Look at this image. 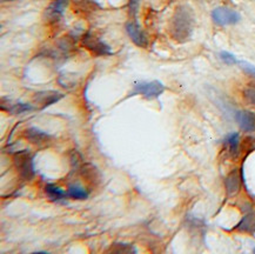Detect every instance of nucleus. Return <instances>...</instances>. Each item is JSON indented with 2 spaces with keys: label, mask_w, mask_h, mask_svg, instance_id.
Listing matches in <instances>:
<instances>
[{
  "label": "nucleus",
  "mask_w": 255,
  "mask_h": 254,
  "mask_svg": "<svg viewBox=\"0 0 255 254\" xmlns=\"http://www.w3.org/2000/svg\"><path fill=\"white\" fill-rule=\"evenodd\" d=\"M193 13L190 7L179 6L170 20V33L172 38L179 42H184L190 38L193 31Z\"/></svg>",
  "instance_id": "f257e3e1"
},
{
  "label": "nucleus",
  "mask_w": 255,
  "mask_h": 254,
  "mask_svg": "<svg viewBox=\"0 0 255 254\" xmlns=\"http://www.w3.org/2000/svg\"><path fill=\"white\" fill-rule=\"evenodd\" d=\"M14 166H16L17 171H18L22 180H31L36 174L33 158H32L31 153L27 151L16 153V155H14Z\"/></svg>",
  "instance_id": "f03ea898"
},
{
  "label": "nucleus",
  "mask_w": 255,
  "mask_h": 254,
  "mask_svg": "<svg viewBox=\"0 0 255 254\" xmlns=\"http://www.w3.org/2000/svg\"><path fill=\"white\" fill-rule=\"evenodd\" d=\"M165 91L164 84L158 82V80H153V82H139L134 85L133 88V94H140L146 99H153V98H158Z\"/></svg>",
  "instance_id": "7ed1b4c3"
},
{
  "label": "nucleus",
  "mask_w": 255,
  "mask_h": 254,
  "mask_svg": "<svg viewBox=\"0 0 255 254\" xmlns=\"http://www.w3.org/2000/svg\"><path fill=\"white\" fill-rule=\"evenodd\" d=\"M81 45H83L86 50L91 52V53H93L94 56L100 57L112 54L111 48H109L105 42H101L98 37H95L91 33H86L85 36L83 37V39H81Z\"/></svg>",
  "instance_id": "20e7f679"
},
{
  "label": "nucleus",
  "mask_w": 255,
  "mask_h": 254,
  "mask_svg": "<svg viewBox=\"0 0 255 254\" xmlns=\"http://www.w3.org/2000/svg\"><path fill=\"white\" fill-rule=\"evenodd\" d=\"M212 18H213L215 24L220 26H226L236 24V22L240 21L241 17H240V14L236 11L231 10V8L218 7L212 13Z\"/></svg>",
  "instance_id": "39448f33"
},
{
  "label": "nucleus",
  "mask_w": 255,
  "mask_h": 254,
  "mask_svg": "<svg viewBox=\"0 0 255 254\" xmlns=\"http://www.w3.org/2000/svg\"><path fill=\"white\" fill-rule=\"evenodd\" d=\"M126 31L127 33H128L129 38H131V40L135 45L141 48L149 47V37H147V34L145 33L137 24H134V22H128V24L126 25Z\"/></svg>",
  "instance_id": "423d86ee"
},
{
  "label": "nucleus",
  "mask_w": 255,
  "mask_h": 254,
  "mask_svg": "<svg viewBox=\"0 0 255 254\" xmlns=\"http://www.w3.org/2000/svg\"><path fill=\"white\" fill-rule=\"evenodd\" d=\"M64 94L57 91H44V92H38L33 97L34 103L38 104L42 108L51 106L52 104H56L59 102L60 99H63Z\"/></svg>",
  "instance_id": "0eeeda50"
},
{
  "label": "nucleus",
  "mask_w": 255,
  "mask_h": 254,
  "mask_svg": "<svg viewBox=\"0 0 255 254\" xmlns=\"http://www.w3.org/2000/svg\"><path fill=\"white\" fill-rule=\"evenodd\" d=\"M68 0H54L53 2L46 10L45 17L48 21L54 22L62 18L64 11L67 7Z\"/></svg>",
  "instance_id": "6e6552de"
},
{
  "label": "nucleus",
  "mask_w": 255,
  "mask_h": 254,
  "mask_svg": "<svg viewBox=\"0 0 255 254\" xmlns=\"http://www.w3.org/2000/svg\"><path fill=\"white\" fill-rule=\"evenodd\" d=\"M240 128L246 132L255 131V113L249 111H240L235 115Z\"/></svg>",
  "instance_id": "1a4fd4ad"
},
{
  "label": "nucleus",
  "mask_w": 255,
  "mask_h": 254,
  "mask_svg": "<svg viewBox=\"0 0 255 254\" xmlns=\"http://www.w3.org/2000/svg\"><path fill=\"white\" fill-rule=\"evenodd\" d=\"M25 137L30 143L34 144V145H42V144L50 141L51 137L47 133H45L42 129L37 128V127H30L26 129Z\"/></svg>",
  "instance_id": "9d476101"
},
{
  "label": "nucleus",
  "mask_w": 255,
  "mask_h": 254,
  "mask_svg": "<svg viewBox=\"0 0 255 254\" xmlns=\"http://www.w3.org/2000/svg\"><path fill=\"white\" fill-rule=\"evenodd\" d=\"M226 185V190H227L228 195H235L237 192L240 190V185H241V181H240V175L239 172L233 171L231 172L230 174L227 175L225 180Z\"/></svg>",
  "instance_id": "9b49d317"
},
{
  "label": "nucleus",
  "mask_w": 255,
  "mask_h": 254,
  "mask_svg": "<svg viewBox=\"0 0 255 254\" xmlns=\"http://www.w3.org/2000/svg\"><path fill=\"white\" fill-rule=\"evenodd\" d=\"M236 230L245 233L255 232V213H248L241 219V221L236 225Z\"/></svg>",
  "instance_id": "f8f14e48"
},
{
  "label": "nucleus",
  "mask_w": 255,
  "mask_h": 254,
  "mask_svg": "<svg viewBox=\"0 0 255 254\" xmlns=\"http://www.w3.org/2000/svg\"><path fill=\"white\" fill-rule=\"evenodd\" d=\"M239 134L237 133H231L226 137L225 139V146L227 147L228 152L231 153L232 157H235L239 153Z\"/></svg>",
  "instance_id": "ddd939ff"
},
{
  "label": "nucleus",
  "mask_w": 255,
  "mask_h": 254,
  "mask_svg": "<svg viewBox=\"0 0 255 254\" xmlns=\"http://www.w3.org/2000/svg\"><path fill=\"white\" fill-rule=\"evenodd\" d=\"M45 192H46V194L48 195V198L52 199V200H54V201L63 200V199L66 197V193L64 192V190L60 189V187H58L53 184L46 185Z\"/></svg>",
  "instance_id": "4468645a"
},
{
  "label": "nucleus",
  "mask_w": 255,
  "mask_h": 254,
  "mask_svg": "<svg viewBox=\"0 0 255 254\" xmlns=\"http://www.w3.org/2000/svg\"><path fill=\"white\" fill-rule=\"evenodd\" d=\"M2 109L6 112H10L11 114H20V113H24V112L32 111L33 107H32L30 104L11 103L10 105L6 106V107H2Z\"/></svg>",
  "instance_id": "2eb2a0df"
},
{
  "label": "nucleus",
  "mask_w": 255,
  "mask_h": 254,
  "mask_svg": "<svg viewBox=\"0 0 255 254\" xmlns=\"http://www.w3.org/2000/svg\"><path fill=\"white\" fill-rule=\"evenodd\" d=\"M68 195L71 198L75 199V200H84V199H86L88 197V193L86 192V190H84L81 186H78V185H72V186L68 189Z\"/></svg>",
  "instance_id": "dca6fc26"
},
{
  "label": "nucleus",
  "mask_w": 255,
  "mask_h": 254,
  "mask_svg": "<svg viewBox=\"0 0 255 254\" xmlns=\"http://www.w3.org/2000/svg\"><path fill=\"white\" fill-rule=\"evenodd\" d=\"M83 174H84V178L86 179V180H97V175L98 173L95 171V169H93V166L92 165H86L83 167Z\"/></svg>",
  "instance_id": "f3484780"
},
{
  "label": "nucleus",
  "mask_w": 255,
  "mask_h": 254,
  "mask_svg": "<svg viewBox=\"0 0 255 254\" xmlns=\"http://www.w3.org/2000/svg\"><path fill=\"white\" fill-rule=\"evenodd\" d=\"M243 97L249 105L255 106V86H248L243 91Z\"/></svg>",
  "instance_id": "a211bd4d"
},
{
  "label": "nucleus",
  "mask_w": 255,
  "mask_h": 254,
  "mask_svg": "<svg viewBox=\"0 0 255 254\" xmlns=\"http://www.w3.org/2000/svg\"><path fill=\"white\" fill-rule=\"evenodd\" d=\"M111 252L115 253H129V252H135V250L132 246L127 244H114L113 245V248L111 250Z\"/></svg>",
  "instance_id": "6ab92c4d"
},
{
  "label": "nucleus",
  "mask_w": 255,
  "mask_h": 254,
  "mask_svg": "<svg viewBox=\"0 0 255 254\" xmlns=\"http://www.w3.org/2000/svg\"><path fill=\"white\" fill-rule=\"evenodd\" d=\"M220 58H221L222 62L227 64V65H233V64L237 63L236 58L232 53H230V52H221V53H220Z\"/></svg>",
  "instance_id": "aec40b11"
},
{
  "label": "nucleus",
  "mask_w": 255,
  "mask_h": 254,
  "mask_svg": "<svg viewBox=\"0 0 255 254\" xmlns=\"http://www.w3.org/2000/svg\"><path fill=\"white\" fill-rule=\"evenodd\" d=\"M239 64L241 65V68L243 71L247 72V73L251 74V76L255 77V66H253L252 64H249L247 62H240Z\"/></svg>",
  "instance_id": "412c9836"
},
{
  "label": "nucleus",
  "mask_w": 255,
  "mask_h": 254,
  "mask_svg": "<svg viewBox=\"0 0 255 254\" xmlns=\"http://www.w3.org/2000/svg\"><path fill=\"white\" fill-rule=\"evenodd\" d=\"M138 1H139V0H129V8H131V12H132L133 16H134L135 12H137Z\"/></svg>",
  "instance_id": "4be33fe9"
},
{
  "label": "nucleus",
  "mask_w": 255,
  "mask_h": 254,
  "mask_svg": "<svg viewBox=\"0 0 255 254\" xmlns=\"http://www.w3.org/2000/svg\"><path fill=\"white\" fill-rule=\"evenodd\" d=\"M254 252H255V250H254Z\"/></svg>",
  "instance_id": "5701e85b"
}]
</instances>
